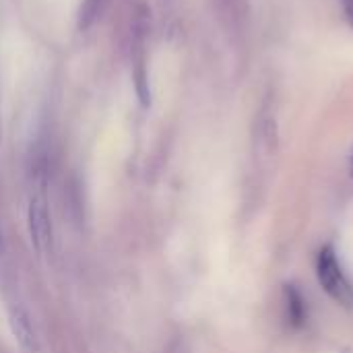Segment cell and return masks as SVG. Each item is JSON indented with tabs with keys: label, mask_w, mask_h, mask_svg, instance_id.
<instances>
[{
	"label": "cell",
	"mask_w": 353,
	"mask_h": 353,
	"mask_svg": "<svg viewBox=\"0 0 353 353\" xmlns=\"http://www.w3.org/2000/svg\"><path fill=\"white\" fill-rule=\"evenodd\" d=\"M316 277L329 298H333L341 306H353V288L343 273L333 246L321 248L316 256Z\"/></svg>",
	"instance_id": "cell-1"
},
{
	"label": "cell",
	"mask_w": 353,
	"mask_h": 353,
	"mask_svg": "<svg viewBox=\"0 0 353 353\" xmlns=\"http://www.w3.org/2000/svg\"><path fill=\"white\" fill-rule=\"evenodd\" d=\"M27 223H29V236H31V244H33L35 252L43 254V250L52 242V228H50V215H48L43 192L31 196L29 211H27Z\"/></svg>",
	"instance_id": "cell-2"
},
{
	"label": "cell",
	"mask_w": 353,
	"mask_h": 353,
	"mask_svg": "<svg viewBox=\"0 0 353 353\" xmlns=\"http://www.w3.org/2000/svg\"><path fill=\"white\" fill-rule=\"evenodd\" d=\"M8 325L10 331L19 343V347L25 353H37L39 343H37V335L35 329L31 325V319L27 314V310L19 304H10L8 306Z\"/></svg>",
	"instance_id": "cell-3"
},
{
	"label": "cell",
	"mask_w": 353,
	"mask_h": 353,
	"mask_svg": "<svg viewBox=\"0 0 353 353\" xmlns=\"http://www.w3.org/2000/svg\"><path fill=\"white\" fill-rule=\"evenodd\" d=\"M285 312H288V323L294 329H300L306 321V302L302 294L298 292L296 285H285Z\"/></svg>",
	"instance_id": "cell-4"
},
{
	"label": "cell",
	"mask_w": 353,
	"mask_h": 353,
	"mask_svg": "<svg viewBox=\"0 0 353 353\" xmlns=\"http://www.w3.org/2000/svg\"><path fill=\"white\" fill-rule=\"evenodd\" d=\"M97 10H99V0H85V4L81 8V21H79V25L81 27H87L95 19Z\"/></svg>",
	"instance_id": "cell-5"
},
{
	"label": "cell",
	"mask_w": 353,
	"mask_h": 353,
	"mask_svg": "<svg viewBox=\"0 0 353 353\" xmlns=\"http://www.w3.org/2000/svg\"><path fill=\"white\" fill-rule=\"evenodd\" d=\"M341 6H343V14H345V21L353 27V0H341Z\"/></svg>",
	"instance_id": "cell-6"
},
{
	"label": "cell",
	"mask_w": 353,
	"mask_h": 353,
	"mask_svg": "<svg viewBox=\"0 0 353 353\" xmlns=\"http://www.w3.org/2000/svg\"><path fill=\"white\" fill-rule=\"evenodd\" d=\"M0 137H2V120H0Z\"/></svg>",
	"instance_id": "cell-7"
},
{
	"label": "cell",
	"mask_w": 353,
	"mask_h": 353,
	"mask_svg": "<svg viewBox=\"0 0 353 353\" xmlns=\"http://www.w3.org/2000/svg\"><path fill=\"white\" fill-rule=\"evenodd\" d=\"M172 353H184V352H182V350H174V352H172Z\"/></svg>",
	"instance_id": "cell-8"
},
{
	"label": "cell",
	"mask_w": 353,
	"mask_h": 353,
	"mask_svg": "<svg viewBox=\"0 0 353 353\" xmlns=\"http://www.w3.org/2000/svg\"><path fill=\"white\" fill-rule=\"evenodd\" d=\"M352 174H353V157H352Z\"/></svg>",
	"instance_id": "cell-9"
}]
</instances>
